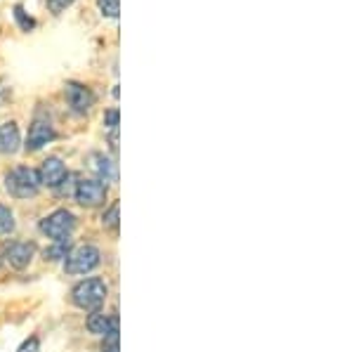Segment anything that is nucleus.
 Listing matches in <instances>:
<instances>
[{
    "label": "nucleus",
    "instance_id": "nucleus-1",
    "mask_svg": "<svg viewBox=\"0 0 354 352\" xmlns=\"http://www.w3.org/2000/svg\"><path fill=\"white\" fill-rule=\"evenodd\" d=\"M106 296H109V286L104 279H97V277L78 281L71 288V303L85 312H97L106 303Z\"/></svg>",
    "mask_w": 354,
    "mask_h": 352
},
{
    "label": "nucleus",
    "instance_id": "nucleus-2",
    "mask_svg": "<svg viewBox=\"0 0 354 352\" xmlns=\"http://www.w3.org/2000/svg\"><path fill=\"white\" fill-rule=\"evenodd\" d=\"M5 189L15 198H31L41 192V180L38 170L28 166H17L10 173H5Z\"/></svg>",
    "mask_w": 354,
    "mask_h": 352
},
{
    "label": "nucleus",
    "instance_id": "nucleus-3",
    "mask_svg": "<svg viewBox=\"0 0 354 352\" xmlns=\"http://www.w3.org/2000/svg\"><path fill=\"white\" fill-rule=\"evenodd\" d=\"M41 232L48 239L53 241H64L71 237V232L76 230V215L71 211H66V208H57L50 215H45L41 220Z\"/></svg>",
    "mask_w": 354,
    "mask_h": 352
},
{
    "label": "nucleus",
    "instance_id": "nucleus-4",
    "mask_svg": "<svg viewBox=\"0 0 354 352\" xmlns=\"http://www.w3.org/2000/svg\"><path fill=\"white\" fill-rule=\"evenodd\" d=\"M100 263H102L100 248L90 246V243H83V246L68 251V255L64 258V272L66 275H88V272H93Z\"/></svg>",
    "mask_w": 354,
    "mask_h": 352
},
{
    "label": "nucleus",
    "instance_id": "nucleus-5",
    "mask_svg": "<svg viewBox=\"0 0 354 352\" xmlns=\"http://www.w3.org/2000/svg\"><path fill=\"white\" fill-rule=\"evenodd\" d=\"M64 98H66V104L68 109L78 116H85L90 109L95 106V93L83 83H76V81H68L64 85Z\"/></svg>",
    "mask_w": 354,
    "mask_h": 352
},
{
    "label": "nucleus",
    "instance_id": "nucleus-6",
    "mask_svg": "<svg viewBox=\"0 0 354 352\" xmlns=\"http://www.w3.org/2000/svg\"><path fill=\"white\" fill-rule=\"evenodd\" d=\"M73 196H76V201L81 203V206L97 208L106 201L109 189H106V185L100 183V180H78L76 189H73Z\"/></svg>",
    "mask_w": 354,
    "mask_h": 352
},
{
    "label": "nucleus",
    "instance_id": "nucleus-7",
    "mask_svg": "<svg viewBox=\"0 0 354 352\" xmlns=\"http://www.w3.org/2000/svg\"><path fill=\"white\" fill-rule=\"evenodd\" d=\"M57 138V130L53 123L48 121V118H33L31 128H28V135H26V145L24 149L26 151H38L43 149L45 145H50Z\"/></svg>",
    "mask_w": 354,
    "mask_h": 352
},
{
    "label": "nucleus",
    "instance_id": "nucleus-8",
    "mask_svg": "<svg viewBox=\"0 0 354 352\" xmlns=\"http://www.w3.org/2000/svg\"><path fill=\"white\" fill-rule=\"evenodd\" d=\"M5 263L15 270H24L31 265L33 255H36V243L33 241H12L5 246Z\"/></svg>",
    "mask_w": 354,
    "mask_h": 352
},
{
    "label": "nucleus",
    "instance_id": "nucleus-9",
    "mask_svg": "<svg viewBox=\"0 0 354 352\" xmlns=\"http://www.w3.org/2000/svg\"><path fill=\"white\" fill-rule=\"evenodd\" d=\"M68 175V170L64 166V161L57 156H50L45 158L41 163V170H38V180H41V187H53L57 189L62 183H64V178Z\"/></svg>",
    "mask_w": 354,
    "mask_h": 352
},
{
    "label": "nucleus",
    "instance_id": "nucleus-10",
    "mask_svg": "<svg viewBox=\"0 0 354 352\" xmlns=\"http://www.w3.org/2000/svg\"><path fill=\"white\" fill-rule=\"evenodd\" d=\"M88 168L97 175V180H100V183H116V180H118L116 163H113L109 156L100 154V151L90 154V158H88Z\"/></svg>",
    "mask_w": 354,
    "mask_h": 352
},
{
    "label": "nucleus",
    "instance_id": "nucleus-11",
    "mask_svg": "<svg viewBox=\"0 0 354 352\" xmlns=\"http://www.w3.org/2000/svg\"><path fill=\"white\" fill-rule=\"evenodd\" d=\"M85 326H88L90 333H95V336H111V333H118V319L111 315H104V312H90L88 322H85Z\"/></svg>",
    "mask_w": 354,
    "mask_h": 352
},
{
    "label": "nucleus",
    "instance_id": "nucleus-12",
    "mask_svg": "<svg viewBox=\"0 0 354 352\" xmlns=\"http://www.w3.org/2000/svg\"><path fill=\"white\" fill-rule=\"evenodd\" d=\"M21 145L19 126L15 121L0 123V154H15Z\"/></svg>",
    "mask_w": 354,
    "mask_h": 352
},
{
    "label": "nucleus",
    "instance_id": "nucleus-13",
    "mask_svg": "<svg viewBox=\"0 0 354 352\" xmlns=\"http://www.w3.org/2000/svg\"><path fill=\"white\" fill-rule=\"evenodd\" d=\"M68 251H71V243L68 239L64 241H55V246H48L45 248V260H50V263H57V260H64Z\"/></svg>",
    "mask_w": 354,
    "mask_h": 352
},
{
    "label": "nucleus",
    "instance_id": "nucleus-14",
    "mask_svg": "<svg viewBox=\"0 0 354 352\" xmlns=\"http://www.w3.org/2000/svg\"><path fill=\"white\" fill-rule=\"evenodd\" d=\"M15 213L8 206H0V237L12 234L15 232Z\"/></svg>",
    "mask_w": 354,
    "mask_h": 352
},
{
    "label": "nucleus",
    "instance_id": "nucleus-15",
    "mask_svg": "<svg viewBox=\"0 0 354 352\" xmlns=\"http://www.w3.org/2000/svg\"><path fill=\"white\" fill-rule=\"evenodd\" d=\"M102 225L111 232H118V201H113L109 206V211H106L104 218H102Z\"/></svg>",
    "mask_w": 354,
    "mask_h": 352
},
{
    "label": "nucleus",
    "instance_id": "nucleus-16",
    "mask_svg": "<svg viewBox=\"0 0 354 352\" xmlns=\"http://www.w3.org/2000/svg\"><path fill=\"white\" fill-rule=\"evenodd\" d=\"M97 5H100L102 15L109 17V19H116L118 12H121V8H118V0H97Z\"/></svg>",
    "mask_w": 354,
    "mask_h": 352
},
{
    "label": "nucleus",
    "instance_id": "nucleus-17",
    "mask_svg": "<svg viewBox=\"0 0 354 352\" xmlns=\"http://www.w3.org/2000/svg\"><path fill=\"white\" fill-rule=\"evenodd\" d=\"M17 352H41V338H38V336L26 338L24 343L19 345V350H17Z\"/></svg>",
    "mask_w": 354,
    "mask_h": 352
},
{
    "label": "nucleus",
    "instance_id": "nucleus-18",
    "mask_svg": "<svg viewBox=\"0 0 354 352\" xmlns=\"http://www.w3.org/2000/svg\"><path fill=\"white\" fill-rule=\"evenodd\" d=\"M104 126L111 130V133H116L118 128V109H109L104 113Z\"/></svg>",
    "mask_w": 354,
    "mask_h": 352
},
{
    "label": "nucleus",
    "instance_id": "nucleus-19",
    "mask_svg": "<svg viewBox=\"0 0 354 352\" xmlns=\"http://www.w3.org/2000/svg\"><path fill=\"white\" fill-rule=\"evenodd\" d=\"M68 5H73V0H48L50 12H55V15L64 12V10L68 8Z\"/></svg>",
    "mask_w": 354,
    "mask_h": 352
},
{
    "label": "nucleus",
    "instance_id": "nucleus-20",
    "mask_svg": "<svg viewBox=\"0 0 354 352\" xmlns=\"http://www.w3.org/2000/svg\"><path fill=\"white\" fill-rule=\"evenodd\" d=\"M15 15H17V19L21 21V28H24V31H28V28L36 26V21H33L31 17H28V19L24 17V12H21V5H17V8H15Z\"/></svg>",
    "mask_w": 354,
    "mask_h": 352
},
{
    "label": "nucleus",
    "instance_id": "nucleus-21",
    "mask_svg": "<svg viewBox=\"0 0 354 352\" xmlns=\"http://www.w3.org/2000/svg\"><path fill=\"white\" fill-rule=\"evenodd\" d=\"M8 98H10V90L8 88H0V104H3V102L8 100Z\"/></svg>",
    "mask_w": 354,
    "mask_h": 352
}]
</instances>
